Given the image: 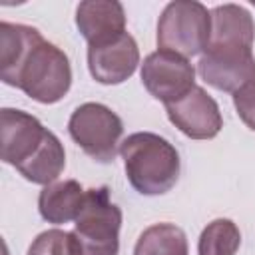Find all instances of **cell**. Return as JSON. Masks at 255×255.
<instances>
[{
	"instance_id": "cell-1",
	"label": "cell",
	"mask_w": 255,
	"mask_h": 255,
	"mask_svg": "<svg viewBox=\"0 0 255 255\" xmlns=\"http://www.w3.org/2000/svg\"><path fill=\"white\" fill-rule=\"evenodd\" d=\"M126 177L141 195H163L179 179L181 159L177 149L161 135L135 131L120 143Z\"/></svg>"
},
{
	"instance_id": "cell-2",
	"label": "cell",
	"mask_w": 255,
	"mask_h": 255,
	"mask_svg": "<svg viewBox=\"0 0 255 255\" xmlns=\"http://www.w3.org/2000/svg\"><path fill=\"white\" fill-rule=\"evenodd\" d=\"M122 209L110 199L108 185L86 189L84 205L74 223L76 255H118Z\"/></svg>"
},
{
	"instance_id": "cell-3",
	"label": "cell",
	"mask_w": 255,
	"mask_h": 255,
	"mask_svg": "<svg viewBox=\"0 0 255 255\" xmlns=\"http://www.w3.org/2000/svg\"><path fill=\"white\" fill-rule=\"evenodd\" d=\"M211 32V14L197 0L169 2L157 20V48L183 58L205 50Z\"/></svg>"
},
{
	"instance_id": "cell-4",
	"label": "cell",
	"mask_w": 255,
	"mask_h": 255,
	"mask_svg": "<svg viewBox=\"0 0 255 255\" xmlns=\"http://www.w3.org/2000/svg\"><path fill=\"white\" fill-rule=\"evenodd\" d=\"M72 86V66L64 50L42 40L22 64L14 88L40 104L60 102Z\"/></svg>"
},
{
	"instance_id": "cell-5",
	"label": "cell",
	"mask_w": 255,
	"mask_h": 255,
	"mask_svg": "<svg viewBox=\"0 0 255 255\" xmlns=\"http://www.w3.org/2000/svg\"><path fill=\"white\" fill-rule=\"evenodd\" d=\"M72 139L96 161L110 163L118 153V143L124 133V124L116 112L98 102L78 106L68 122Z\"/></svg>"
},
{
	"instance_id": "cell-6",
	"label": "cell",
	"mask_w": 255,
	"mask_h": 255,
	"mask_svg": "<svg viewBox=\"0 0 255 255\" xmlns=\"http://www.w3.org/2000/svg\"><path fill=\"white\" fill-rule=\"evenodd\" d=\"M141 84L155 100L167 106L195 88V68L179 54L155 50L141 64Z\"/></svg>"
},
{
	"instance_id": "cell-7",
	"label": "cell",
	"mask_w": 255,
	"mask_h": 255,
	"mask_svg": "<svg viewBox=\"0 0 255 255\" xmlns=\"http://www.w3.org/2000/svg\"><path fill=\"white\" fill-rule=\"evenodd\" d=\"M139 64V48L129 32L88 44V68L96 82L116 86L126 82Z\"/></svg>"
},
{
	"instance_id": "cell-8",
	"label": "cell",
	"mask_w": 255,
	"mask_h": 255,
	"mask_svg": "<svg viewBox=\"0 0 255 255\" xmlns=\"http://www.w3.org/2000/svg\"><path fill=\"white\" fill-rule=\"evenodd\" d=\"M197 72L211 88L235 94L255 84V56L251 48L205 50Z\"/></svg>"
},
{
	"instance_id": "cell-9",
	"label": "cell",
	"mask_w": 255,
	"mask_h": 255,
	"mask_svg": "<svg viewBox=\"0 0 255 255\" xmlns=\"http://www.w3.org/2000/svg\"><path fill=\"white\" fill-rule=\"evenodd\" d=\"M165 112L169 122L191 139H213L223 128L217 102L199 86L177 102L167 104Z\"/></svg>"
},
{
	"instance_id": "cell-10",
	"label": "cell",
	"mask_w": 255,
	"mask_h": 255,
	"mask_svg": "<svg viewBox=\"0 0 255 255\" xmlns=\"http://www.w3.org/2000/svg\"><path fill=\"white\" fill-rule=\"evenodd\" d=\"M48 129L28 112L4 108L0 112V143L2 161L14 167L28 161L42 145Z\"/></svg>"
},
{
	"instance_id": "cell-11",
	"label": "cell",
	"mask_w": 255,
	"mask_h": 255,
	"mask_svg": "<svg viewBox=\"0 0 255 255\" xmlns=\"http://www.w3.org/2000/svg\"><path fill=\"white\" fill-rule=\"evenodd\" d=\"M211 32L205 50L251 48L255 40L253 16L239 4H221L211 12ZM203 50V52H205Z\"/></svg>"
},
{
	"instance_id": "cell-12",
	"label": "cell",
	"mask_w": 255,
	"mask_h": 255,
	"mask_svg": "<svg viewBox=\"0 0 255 255\" xmlns=\"http://www.w3.org/2000/svg\"><path fill=\"white\" fill-rule=\"evenodd\" d=\"M76 26L88 44L126 32V12L118 0H86L76 8Z\"/></svg>"
},
{
	"instance_id": "cell-13",
	"label": "cell",
	"mask_w": 255,
	"mask_h": 255,
	"mask_svg": "<svg viewBox=\"0 0 255 255\" xmlns=\"http://www.w3.org/2000/svg\"><path fill=\"white\" fill-rule=\"evenodd\" d=\"M42 40L44 36L32 26L0 22V78L4 84L14 86L22 64Z\"/></svg>"
},
{
	"instance_id": "cell-14",
	"label": "cell",
	"mask_w": 255,
	"mask_h": 255,
	"mask_svg": "<svg viewBox=\"0 0 255 255\" xmlns=\"http://www.w3.org/2000/svg\"><path fill=\"white\" fill-rule=\"evenodd\" d=\"M86 199V189L76 179H64L54 181L50 185H44V189L38 195V209L40 215L48 223H68L76 221L82 205Z\"/></svg>"
},
{
	"instance_id": "cell-15",
	"label": "cell",
	"mask_w": 255,
	"mask_h": 255,
	"mask_svg": "<svg viewBox=\"0 0 255 255\" xmlns=\"http://www.w3.org/2000/svg\"><path fill=\"white\" fill-rule=\"evenodd\" d=\"M66 167V151L62 141L56 137V133H52L48 129L42 145L36 149V153L24 161L22 165H18L16 169L20 171V175L32 183H40V185H50L54 183L60 173Z\"/></svg>"
},
{
	"instance_id": "cell-16",
	"label": "cell",
	"mask_w": 255,
	"mask_h": 255,
	"mask_svg": "<svg viewBox=\"0 0 255 255\" xmlns=\"http://www.w3.org/2000/svg\"><path fill=\"white\" fill-rule=\"evenodd\" d=\"M133 255H187V237L175 223H153L137 237Z\"/></svg>"
},
{
	"instance_id": "cell-17",
	"label": "cell",
	"mask_w": 255,
	"mask_h": 255,
	"mask_svg": "<svg viewBox=\"0 0 255 255\" xmlns=\"http://www.w3.org/2000/svg\"><path fill=\"white\" fill-rule=\"evenodd\" d=\"M241 245V231L231 219H213L197 241V255H235Z\"/></svg>"
},
{
	"instance_id": "cell-18",
	"label": "cell",
	"mask_w": 255,
	"mask_h": 255,
	"mask_svg": "<svg viewBox=\"0 0 255 255\" xmlns=\"http://www.w3.org/2000/svg\"><path fill=\"white\" fill-rule=\"evenodd\" d=\"M28 255H76L74 237L62 229L42 231L28 247Z\"/></svg>"
},
{
	"instance_id": "cell-19",
	"label": "cell",
	"mask_w": 255,
	"mask_h": 255,
	"mask_svg": "<svg viewBox=\"0 0 255 255\" xmlns=\"http://www.w3.org/2000/svg\"><path fill=\"white\" fill-rule=\"evenodd\" d=\"M233 106L237 110L239 120L251 131H255V84L235 92L233 94Z\"/></svg>"
}]
</instances>
